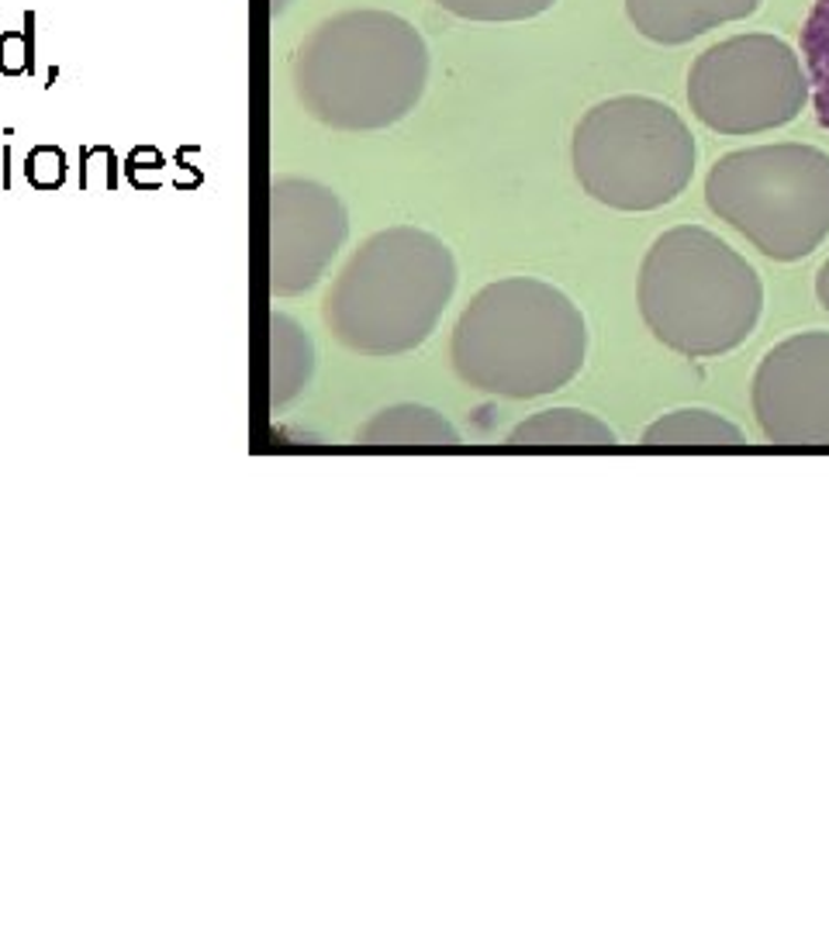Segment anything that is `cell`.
Returning a JSON list of instances; mask_svg holds the SVG:
<instances>
[{"instance_id":"1","label":"cell","mask_w":829,"mask_h":932,"mask_svg":"<svg viewBox=\"0 0 829 932\" xmlns=\"http://www.w3.org/2000/svg\"><path fill=\"white\" fill-rule=\"evenodd\" d=\"M425 80V39L387 11H342L322 21L294 60V91L308 115L346 131L401 121L418 104Z\"/></svg>"},{"instance_id":"2","label":"cell","mask_w":829,"mask_h":932,"mask_svg":"<svg viewBox=\"0 0 829 932\" xmlns=\"http://www.w3.org/2000/svg\"><path fill=\"white\" fill-rule=\"evenodd\" d=\"M587 325L574 300L532 277L488 284L453 332V367L498 398H543L581 373Z\"/></svg>"},{"instance_id":"3","label":"cell","mask_w":829,"mask_h":932,"mask_svg":"<svg viewBox=\"0 0 829 932\" xmlns=\"http://www.w3.org/2000/svg\"><path fill=\"white\" fill-rule=\"evenodd\" d=\"M636 300L647 328L667 349L705 360L751 339L764 308V284L730 242L702 225H678L647 250Z\"/></svg>"},{"instance_id":"4","label":"cell","mask_w":829,"mask_h":932,"mask_svg":"<svg viewBox=\"0 0 829 932\" xmlns=\"http://www.w3.org/2000/svg\"><path fill=\"white\" fill-rule=\"evenodd\" d=\"M457 290V263L436 235L397 225L370 235L326 297V321L342 346L397 356L422 346Z\"/></svg>"},{"instance_id":"5","label":"cell","mask_w":829,"mask_h":932,"mask_svg":"<svg viewBox=\"0 0 829 932\" xmlns=\"http://www.w3.org/2000/svg\"><path fill=\"white\" fill-rule=\"evenodd\" d=\"M574 177L598 204L657 211L691 183L694 139L671 104L619 94L595 104L574 128Z\"/></svg>"},{"instance_id":"6","label":"cell","mask_w":829,"mask_h":932,"mask_svg":"<svg viewBox=\"0 0 829 932\" xmlns=\"http://www.w3.org/2000/svg\"><path fill=\"white\" fill-rule=\"evenodd\" d=\"M705 201L764 256L806 260L829 235V152L801 142L726 152L705 177Z\"/></svg>"},{"instance_id":"7","label":"cell","mask_w":829,"mask_h":932,"mask_svg":"<svg viewBox=\"0 0 829 932\" xmlns=\"http://www.w3.org/2000/svg\"><path fill=\"white\" fill-rule=\"evenodd\" d=\"M809 76L798 52L778 35H733L709 45L688 73L694 118L719 135H757L798 118Z\"/></svg>"},{"instance_id":"8","label":"cell","mask_w":829,"mask_h":932,"mask_svg":"<svg viewBox=\"0 0 829 932\" xmlns=\"http://www.w3.org/2000/svg\"><path fill=\"white\" fill-rule=\"evenodd\" d=\"M754 415L778 446H829V332L791 336L764 356Z\"/></svg>"},{"instance_id":"9","label":"cell","mask_w":829,"mask_h":932,"mask_svg":"<svg viewBox=\"0 0 829 932\" xmlns=\"http://www.w3.org/2000/svg\"><path fill=\"white\" fill-rule=\"evenodd\" d=\"M346 232L350 222L336 190L315 180L274 183V290L298 294L315 287Z\"/></svg>"},{"instance_id":"10","label":"cell","mask_w":829,"mask_h":932,"mask_svg":"<svg viewBox=\"0 0 829 932\" xmlns=\"http://www.w3.org/2000/svg\"><path fill=\"white\" fill-rule=\"evenodd\" d=\"M761 0H626V14L639 35L660 45H684L719 24L751 18Z\"/></svg>"},{"instance_id":"11","label":"cell","mask_w":829,"mask_h":932,"mask_svg":"<svg viewBox=\"0 0 829 932\" xmlns=\"http://www.w3.org/2000/svg\"><path fill=\"white\" fill-rule=\"evenodd\" d=\"M360 438L370 446H453V443H460L457 428H453L439 411L422 407V404L384 407L381 415H373L363 425Z\"/></svg>"},{"instance_id":"12","label":"cell","mask_w":829,"mask_h":932,"mask_svg":"<svg viewBox=\"0 0 829 932\" xmlns=\"http://www.w3.org/2000/svg\"><path fill=\"white\" fill-rule=\"evenodd\" d=\"M512 446H615V432L581 407H550L525 419L508 435Z\"/></svg>"},{"instance_id":"13","label":"cell","mask_w":829,"mask_h":932,"mask_svg":"<svg viewBox=\"0 0 829 932\" xmlns=\"http://www.w3.org/2000/svg\"><path fill=\"white\" fill-rule=\"evenodd\" d=\"M647 446H743V432L709 407H678L644 432Z\"/></svg>"},{"instance_id":"14","label":"cell","mask_w":829,"mask_h":932,"mask_svg":"<svg viewBox=\"0 0 829 932\" xmlns=\"http://www.w3.org/2000/svg\"><path fill=\"white\" fill-rule=\"evenodd\" d=\"M801 60H806L816 118L829 131V0H816L806 14V24H801Z\"/></svg>"},{"instance_id":"15","label":"cell","mask_w":829,"mask_h":932,"mask_svg":"<svg viewBox=\"0 0 829 932\" xmlns=\"http://www.w3.org/2000/svg\"><path fill=\"white\" fill-rule=\"evenodd\" d=\"M274 356H280V367H274V383L280 380V398H290L311 373V342L287 318L274 321Z\"/></svg>"},{"instance_id":"16","label":"cell","mask_w":829,"mask_h":932,"mask_svg":"<svg viewBox=\"0 0 829 932\" xmlns=\"http://www.w3.org/2000/svg\"><path fill=\"white\" fill-rule=\"evenodd\" d=\"M436 4L467 21H525L550 11L556 0H436Z\"/></svg>"},{"instance_id":"17","label":"cell","mask_w":829,"mask_h":932,"mask_svg":"<svg viewBox=\"0 0 829 932\" xmlns=\"http://www.w3.org/2000/svg\"><path fill=\"white\" fill-rule=\"evenodd\" d=\"M24 66H29V56H24L21 39L18 35L0 39V70H4V73H21Z\"/></svg>"},{"instance_id":"18","label":"cell","mask_w":829,"mask_h":932,"mask_svg":"<svg viewBox=\"0 0 829 932\" xmlns=\"http://www.w3.org/2000/svg\"><path fill=\"white\" fill-rule=\"evenodd\" d=\"M816 297H819V305L829 311V260L819 266V277H816Z\"/></svg>"}]
</instances>
